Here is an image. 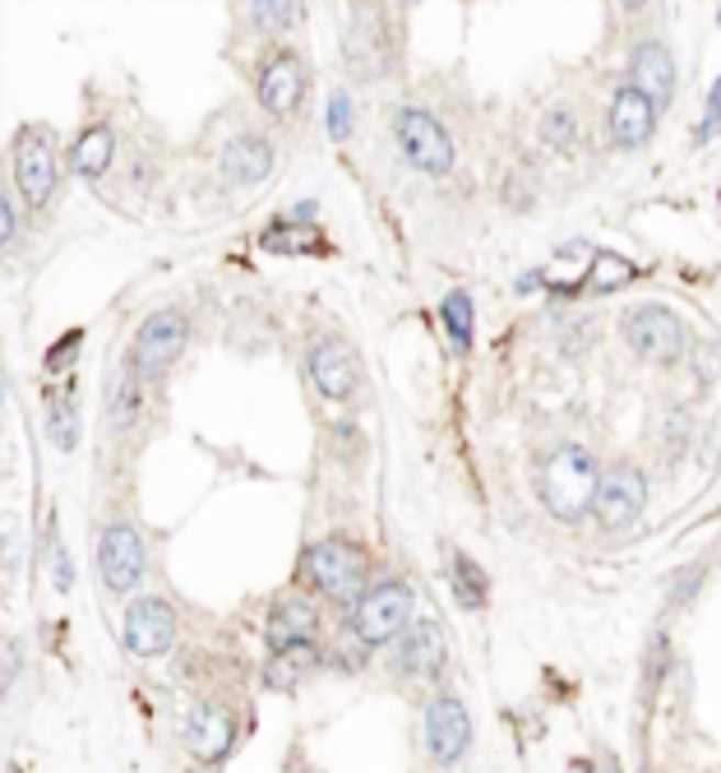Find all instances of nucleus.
Masks as SVG:
<instances>
[{
	"mask_svg": "<svg viewBox=\"0 0 721 773\" xmlns=\"http://www.w3.org/2000/svg\"><path fill=\"white\" fill-rule=\"evenodd\" d=\"M717 130H721V75H717L712 93H708V112H703V121H698V144H708Z\"/></svg>",
	"mask_w": 721,
	"mask_h": 773,
	"instance_id": "7c9ffc66",
	"label": "nucleus"
},
{
	"mask_svg": "<svg viewBox=\"0 0 721 773\" xmlns=\"http://www.w3.org/2000/svg\"><path fill=\"white\" fill-rule=\"evenodd\" d=\"M56 588H70V556L56 546Z\"/></svg>",
	"mask_w": 721,
	"mask_h": 773,
	"instance_id": "72a5a7b5",
	"label": "nucleus"
},
{
	"mask_svg": "<svg viewBox=\"0 0 721 773\" xmlns=\"http://www.w3.org/2000/svg\"><path fill=\"white\" fill-rule=\"evenodd\" d=\"M329 135H333L337 144L352 135V102H347V93H333V98H329Z\"/></svg>",
	"mask_w": 721,
	"mask_h": 773,
	"instance_id": "c756f323",
	"label": "nucleus"
},
{
	"mask_svg": "<svg viewBox=\"0 0 721 773\" xmlns=\"http://www.w3.org/2000/svg\"><path fill=\"white\" fill-rule=\"evenodd\" d=\"M352 626L366 644H393L412 626V588L402 579H379L356 598Z\"/></svg>",
	"mask_w": 721,
	"mask_h": 773,
	"instance_id": "f03ea898",
	"label": "nucleus"
},
{
	"mask_svg": "<svg viewBox=\"0 0 721 773\" xmlns=\"http://www.w3.org/2000/svg\"><path fill=\"white\" fill-rule=\"evenodd\" d=\"M47 431L60 450H75L79 440V408H75V394H56L47 399Z\"/></svg>",
	"mask_w": 721,
	"mask_h": 773,
	"instance_id": "393cba45",
	"label": "nucleus"
},
{
	"mask_svg": "<svg viewBox=\"0 0 721 773\" xmlns=\"http://www.w3.org/2000/svg\"><path fill=\"white\" fill-rule=\"evenodd\" d=\"M601 463L592 450H583V445H559L551 459H546V468H541V482H536V492H541V505L559 519V523H574L583 515H592V505H597V492H601Z\"/></svg>",
	"mask_w": 721,
	"mask_h": 773,
	"instance_id": "f257e3e1",
	"label": "nucleus"
},
{
	"mask_svg": "<svg viewBox=\"0 0 721 773\" xmlns=\"http://www.w3.org/2000/svg\"><path fill=\"white\" fill-rule=\"evenodd\" d=\"M121 634H125L130 653L157 658V653H167L171 639H176V611L163 598H140V603H130Z\"/></svg>",
	"mask_w": 721,
	"mask_h": 773,
	"instance_id": "f8f14e48",
	"label": "nucleus"
},
{
	"mask_svg": "<svg viewBox=\"0 0 721 773\" xmlns=\"http://www.w3.org/2000/svg\"><path fill=\"white\" fill-rule=\"evenodd\" d=\"M0 218H5V251H10L14 236H19V209L10 205V195H5V205H0Z\"/></svg>",
	"mask_w": 721,
	"mask_h": 773,
	"instance_id": "473e14b6",
	"label": "nucleus"
},
{
	"mask_svg": "<svg viewBox=\"0 0 721 773\" xmlns=\"http://www.w3.org/2000/svg\"><path fill=\"white\" fill-rule=\"evenodd\" d=\"M264 251H274V255H306V251H324V236L314 232L310 223H278V228H268L264 232Z\"/></svg>",
	"mask_w": 721,
	"mask_h": 773,
	"instance_id": "5701e85b",
	"label": "nucleus"
},
{
	"mask_svg": "<svg viewBox=\"0 0 721 773\" xmlns=\"http://www.w3.org/2000/svg\"><path fill=\"white\" fill-rule=\"evenodd\" d=\"M629 75H634L629 84H634L657 112H666V107L675 102V56H670V47H662V42H639L634 60H629Z\"/></svg>",
	"mask_w": 721,
	"mask_h": 773,
	"instance_id": "4468645a",
	"label": "nucleus"
},
{
	"mask_svg": "<svg viewBox=\"0 0 721 773\" xmlns=\"http://www.w3.org/2000/svg\"><path fill=\"white\" fill-rule=\"evenodd\" d=\"M274 163H278L274 144L259 140V135H241V140H232L228 148H222V176H228V181H236V186H259V181H268Z\"/></svg>",
	"mask_w": 721,
	"mask_h": 773,
	"instance_id": "a211bd4d",
	"label": "nucleus"
},
{
	"mask_svg": "<svg viewBox=\"0 0 721 773\" xmlns=\"http://www.w3.org/2000/svg\"><path fill=\"white\" fill-rule=\"evenodd\" d=\"M268 649L274 653H287V649H297V644H310L314 639V607L306 598H287L278 603L274 611H268Z\"/></svg>",
	"mask_w": 721,
	"mask_h": 773,
	"instance_id": "6ab92c4d",
	"label": "nucleus"
},
{
	"mask_svg": "<svg viewBox=\"0 0 721 773\" xmlns=\"http://www.w3.org/2000/svg\"><path fill=\"white\" fill-rule=\"evenodd\" d=\"M56 181H60V158H56L52 130L24 125L14 140V186L24 195V205L42 209L56 195Z\"/></svg>",
	"mask_w": 721,
	"mask_h": 773,
	"instance_id": "7ed1b4c3",
	"label": "nucleus"
},
{
	"mask_svg": "<svg viewBox=\"0 0 721 773\" xmlns=\"http://www.w3.org/2000/svg\"><path fill=\"white\" fill-rule=\"evenodd\" d=\"M393 140L402 148V158L417 172H425V176L454 172V140H448V130L431 112H421V107H402L393 117Z\"/></svg>",
	"mask_w": 721,
	"mask_h": 773,
	"instance_id": "20e7f679",
	"label": "nucleus"
},
{
	"mask_svg": "<svg viewBox=\"0 0 721 773\" xmlns=\"http://www.w3.org/2000/svg\"><path fill=\"white\" fill-rule=\"evenodd\" d=\"M398 667L408 676H440L444 662H448V649H444V630L431 621V616H421V621H412L408 630H402L398 639Z\"/></svg>",
	"mask_w": 721,
	"mask_h": 773,
	"instance_id": "2eb2a0df",
	"label": "nucleus"
},
{
	"mask_svg": "<svg viewBox=\"0 0 721 773\" xmlns=\"http://www.w3.org/2000/svg\"><path fill=\"white\" fill-rule=\"evenodd\" d=\"M140 408H144L140 366H134V362H121V371L111 375V394H107V417H111V427L125 435L134 422H140Z\"/></svg>",
	"mask_w": 721,
	"mask_h": 773,
	"instance_id": "aec40b11",
	"label": "nucleus"
},
{
	"mask_svg": "<svg viewBox=\"0 0 721 773\" xmlns=\"http://www.w3.org/2000/svg\"><path fill=\"white\" fill-rule=\"evenodd\" d=\"M306 366H310V380L320 385L324 399H337V404L352 399V389H356V380H360L356 352H352L343 339H320V343L310 347Z\"/></svg>",
	"mask_w": 721,
	"mask_h": 773,
	"instance_id": "ddd939ff",
	"label": "nucleus"
},
{
	"mask_svg": "<svg viewBox=\"0 0 721 773\" xmlns=\"http://www.w3.org/2000/svg\"><path fill=\"white\" fill-rule=\"evenodd\" d=\"M111 158H117V135H111V125H93L84 130V135L75 140L70 148V163L79 176H88V181H98V176H107Z\"/></svg>",
	"mask_w": 721,
	"mask_h": 773,
	"instance_id": "412c9836",
	"label": "nucleus"
},
{
	"mask_svg": "<svg viewBox=\"0 0 721 773\" xmlns=\"http://www.w3.org/2000/svg\"><path fill=\"white\" fill-rule=\"evenodd\" d=\"M467 741H472V718L463 709L458 695H435L425 704V750L435 755V764H458L467 755Z\"/></svg>",
	"mask_w": 721,
	"mask_h": 773,
	"instance_id": "6e6552de",
	"label": "nucleus"
},
{
	"mask_svg": "<svg viewBox=\"0 0 721 773\" xmlns=\"http://www.w3.org/2000/svg\"><path fill=\"white\" fill-rule=\"evenodd\" d=\"M717 19H721V10H717Z\"/></svg>",
	"mask_w": 721,
	"mask_h": 773,
	"instance_id": "f704fd0d",
	"label": "nucleus"
},
{
	"mask_svg": "<svg viewBox=\"0 0 721 773\" xmlns=\"http://www.w3.org/2000/svg\"><path fill=\"white\" fill-rule=\"evenodd\" d=\"M232 737H236V722L228 709H218V704H195L186 714V746L195 760L218 764L232 750Z\"/></svg>",
	"mask_w": 721,
	"mask_h": 773,
	"instance_id": "dca6fc26",
	"label": "nucleus"
},
{
	"mask_svg": "<svg viewBox=\"0 0 721 773\" xmlns=\"http://www.w3.org/2000/svg\"><path fill=\"white\" fill-rule=\"evenodd\" d=\"M541 135H546L551 148H569L574 135H578V121H574L569 107H551L546 121H541Z\"/></svg>",
	"mask_w": 721,
	"mask_h": 773,
	"instance_id": "cd10ccee",
	"label": "nucleus"
},
{
	"mask_svg": "<svg viewBox=\"0 0 721 773\" xmlns=\"http://www.w3.org/2000/svg\"><path fill=\"white\" fill-rule=\"evenodd\" d=\"M448 579H454V598L467 607V611H477V607H486V574H481V565L472 561V556H463V551H454V561H448Z\"/></svg>",
	"mask_w": 721,
	"mask_h": 773,
	"instance_id": "4be33fe9",
	"label": "nucleus"
},
{
	"mask_svg": "<svg viewBox=\"0 0 721 773\" xmlns=\"http://www.w3.org/2000/svg\"><path fill=\"white\" fill-rule=\"evenodd\" d=\"M301 14H306L301 5H251V19H255L264 33H282V29L297 24Z\"/></svg>",
	"mask_w": 721,
	"mask_h": 773,
	"instance_id": "c85d7f7f",
	"label": "nucleus"
},
{
	"mask_svg": "<svg viewBox=\"0 0 721 773\" xmlns=\"http://www.w3.org/2000/svg\"><path fill=\"white\" fill-rule=\"evenodd\" d=\"M643 505H647V477L639 468H615V473L601 477L592 515H597V523L606 528V533H620V528L639 523Z\"/></svg>",
	"mask_w": 721,
	"mask_h": 773,
	"instance_id": "9d476101",
	"label": "nucleus"
},
{
	"mask_svg": "<svg viewBox=\"0 0 721 773\" xmlns=\"http://www.w3.org/2000/svg\"><path fill=\"white\" fill-rule=\"evenodd\" d=\"M629 278H634V264H629V259H620V255H597L592 274H588V287H592V292H611V287H620V283H629Z\"/></svg>",
	"mask_w": 721,
	"mask_h": 773,
	"instance_id": "bb28decb",
	"label": "nucleus"
},
{
	"mask_svg": "<svg viewBox=\"0 0 721 773\" xmlns=\"http://www.w3.org/2000/svg\"><path fill=\"white\" fill-rule=\"evenodd\" d=\"M440 316H444V329H448V343H454L458 352L472 347V297L467 292H448L444 306H440Z\"/></svg>",
	"mask_w": 721,
	"mask_h": 773,
	"instance_id": "a878e982",
	"label": "nucleus"
},
{
	"mask_svg": "<svg viewBox=\"0 0 721 773\" xmlns=\"http://www.w3.org/2000/svg\"><path fill=\"white\" fill-rule=\"evenodd\" d=\"M306 65L297 52H274L264 65H259V79H255V93H259V107L268 117H291L306 98Z\"/></svg>",
	"mask_w": 721,
	"mask_h": 773,
	"instance_id": "1a4fd4ad",
	"label": "nucleus"
},
{
	"mask_svg": "<svg viewBox=\"0 0 721 773\" xmlns=\"http://www.w3.org/2000/svg\"><path fill=\"white\" fill-rule=\"evenodd\" d=\"M186 339H190V324L180 311H153L140 329V339H134V352L130 362L140 366V375H157L167 371L180 352H186Z\"/></svg>",
	"mask_w": 721,
	"mask_h": 773,
	"instance_id": "0eeeda50",
	"label": "nucleus"
},
{
	"mask_svg": "<svg viewBox=\"0 0 721 773\" xmlns=\"http://www.w3.org/2000/svg\"><path fill=\"white\" fill-rule=\"evenodd\" d=\"M306 574L310 584L324 593V598H360L366 593V556L352 542H320L310 546L306 556Z\"/></svg>",
	"mask_w": 721,
	"mask_h": 773,
	"instance_id": "39448f33",
	"label": "nucleus"
},
{
	"mask_svg": "<svg viewBox=\"0 0 721 773\" xmlns=\"http://www.w3.org/2000/svg\"><path fill=\"white\" fill-rule=\"evenodd\" d=\"M79 343H84V329H70V334H65V339L47 352V371H65V362H70L75 352H79Z\"/></svg>",
	"mask_w": 721,
	"mask_h": 773,
	"instance_id": "2f4dec72",
	"label": "nucleus"
},
{
	"mask_svg": "<svg viewBox=\"0 0 721 773\" xmlns=\"http://www.w3.org/2000/svg\"><path fill=\"white\" fill-rule=\"evenodd\" d=\"M657 107H652L634 84H624L620 93L611 98V140L620 144V148H639V144H647L652 140V125H657Z\"/></svg>",
	"mask_w": 721,
	"mask_h": 773,
	"instance_id": "f3484780",
	"label": "nucleus"
},
{
	"mask_svg": "<svg viewBox=\"0 0 721 773\" xmlns=\"http://www.w3.org/2000/svg\"><path fill=\"white\" fill-rule=\"evenodd\" d=\"M624 334L629 343H634L639 357L647 362H680L685 357V347H689V334H685V324L675 311H666V306H639V311H629L624 316Z\"/></svg>",
	"mask_w": 721,
	"mask_h": 773,
	"instance_id": "423d86ee",
	"label": "nucleus"
},
{
	"mask_svg": "<svg viewBox=\"0 0 721 773\" xmlns=\"http://www.w3.org/2000/svg\"><path fill=\"white\" fill-rule=\"evenodd\" d=\"M98 570L111 593H130L144 574V542L130 523H111L98 538Z\"/></svg>",
	"mask_w": 721,
	"mask_h": 773,
	"instance_id": "9b49d317",
	"label": "nucleus"
},
{
	"mask_svg": "<svg viewBox=\"0 0 721 773\" xmlns=\"http://www.w3.org/2000/svg\"><path fill=\"white\" fill-rule=\"evenodd\" d=\"M310 662H314V644H297V649H287V653H274L264 681H268L274 691H291V686H297V681L310 672Z\"/></svg>",
	"mask_w": 721,
	"mask_h": 773,
	"instance_id": "b1692460",
	"label": "nucleus"
}]
</instances>
